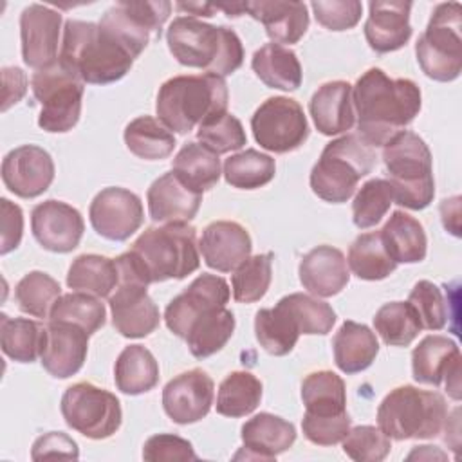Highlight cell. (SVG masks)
<instances>
[{"label":"cell","instance_id":"obj_1","mask_svg":"<svg viewBox=\"0 0 462 462\" xmlns=\"http://www.w3.org/2000/svg\"><path fill=\"white\" fill-rule=\"evenodd\" d=\"M357 135L372 148L384 146L420 112V88L408 78H390L372 67L352 87Z\"/></svg>","mask_w":462,"mask_h":462},{"label":"cell","instance_id":"obj_2","mask_svg":"<svg viewBox=\"0 0 462 462\" xmlns=\"http://www.w3.org/2000/svg\"><path fill=\"white\" fill-rule=\"evenodd\" d=\"M126 45L94 22L67 20L58 61L83 83L106 85L119 81L134 65Z\"/></svg>","mask_w":462,"mask_h":462},{"label":"cell","instance_id":"obj_3","mask_svg":"<svg viewBox=\"0 0 462 462\" xmlns=\"http://www.w3.org/2000/svg\"><path fill=\"white\" fill-rule=\"evenodd\" d=\"M166 43L180 65L220 78L238 70L244 61V47L233 29L211 25L195 16L173 18L166 29Z\"/></svg>","mask_w":462,"mask_h":462},{"label":"cell","instance_id":"obj_4","mask_svg":"<svg viewBox=\"0 0 462 462\" xmlns=\"http://www.w3.org/2000/svg\"><path fill=\"white\" fill-rule=\"evenodd\" d=\"M227 83L217 74L173 76L159 87L155 112L168 130L189 134L206 119L227 112Z\"/></svg>","mask_w":462,"mask_h":462},{"label":"cell","instance_id":"obj_5","mask_svg":"<svg viewBox=\"0 0 462 462\" xmlns=\"http://www.w3.org/2000/svg\"><path fill=\"white\" fill-rule=\"evenodd\" d=\"M128 253L148 285L182 280L200 265L197 229L188 222L144 229Z\"/></svg>","mask_w":462,"mask_h":462},{"label":"cell","instance_id":"obj_6","mask_svg":"<svg viewBox=\"0 0 462 462\" xmlns=\"http://www.w3.org/2000/svg\"><path fill=\"white\" fill-rule=\"evenodd\" d=\"M386 180L393 202L408 209H424L435 195L433 159L426 141L415 132L402 130L383 146Z\"/></svg>","mask_w":462,"mask_h":462},{"label":"cell","instance_id":"obj_7","mask_svg":"<svg viewBox=\"0 0 462 462\" xmlns=\"http://www.w3.org/2000/svg\"><path fill=\"white\" fill-rule=\"evenodd\" d=\"M377 426L393 440L439 437L448 426L446 399L433 390L397 386L381 401Z\"/></svg>","mask_w":462,"mask_h":462},{"label":"cell","instance_id":"obj_8","mask_svg":"<svg viewBox=\"0 0 462 462\" xmlns=\"http://www.w3.org/2000/svg\"><path fill=\"white\" fill-rule=\"evenodd\" d=\"M375 150L357 134H346L330 141L310 170L312 191L332 204L346 202L357 182L375 166Z\"/></svg>","mask_w":462,"mask_h":462},{"label":"cell","instance_id":"obj_9","mask_svg":"<svg viewBox=\"0 0 462 462\" xmlns=\"http://www.w3.org/2000/svg\"><path fill=\"white\" fill-rule=\"evenodd\" d=\"M462 7L458 2L439 4L415 43L422 72L435 81H453L462 70Z\"/></svg>","mask_w":462,"mask_h":462},{"label":"cell","instance_id":"obj_10","mask_svg":"<svg viewBox=\"0 0 462 462\" xmlns=\"http://www.w3.org/2000/svg\"><path fill=\"white\" fill-rule=\"evenodd\" d=\"M31 88L42 105L38 126L51 134H63L76 126L81 116L85 83L60 61L36 70Z\"/></svg>","mask_w":462,"mask_h":462},{"label":"cell","instance_id":"obj_11","mask_svg":"<svg viewBox=\"0 0 462 462\" xmlns=\"http://www.w3.org/2000/svg\"><path fill=\"white\" fill-rule=\"evenodd\" d=\"M61 415L69 428L87 439L112 437L123 420L119 399L92 383H76L61 397Z\"/></svg>","mask_w":462,"mask_h":462},{"label":"cell","instance_id":"obj_12","mask_svg":"<svg viewBox=\"0 0 462 462\" xmlns=\"http://www.w3.org/2000/svg\"><path fill=\"white\" fill-rule=\"evenodd\" d=\"M254 141L269 152L287 153L309 137V123L301 105L285 96L265 99L251 117Z\"/></svg>","mask_w":462,"mask_h":462},{"label":"cell","instance_id":"obj_13","mask_svg":"<svg viewBox=\"0 0 462 462\" xmlns=\"http://www.w3.org/2000/svg\"><path fill=\"white\" fill-rule=\"evenodd\" d=\"M171 13V4L157 2H117L105 11L99 25L116 34L137 58L150 38H161V29Z\"/></svg>","mask_w":462,"mask_h":462},{"label":"cell","instance_id":"obj_14","mask_svg":"<svg viewBox=\"0 0 462 462\" xmlns=\"http://www.w3.org/2000/svg\"><path fill=\"white\" fill-rule=\"evenodd\" d=\"M88 217L99 236L112 242H125L143 226L144 209L134 191L110 186L92 199Z\"/></svg>","mask_w":462,"mask_h":462},{"label":"cell","instance_id":"obj_15","mask_svg":"<svg viewBox=\"0 0 462 462\" xmlns=\"http://www.w3.org/2000/svg\"><path fill=\"white\" fill-rule=\"evenodd\" d=\"M460 350L458 345L440 334L426 336L411 352L413 379L420 384L446 386L451 399H460Z\"/></svg>","mask_w":462,"mask_h":462},{"label":"cell","instance_id":"obj_16","mask_svg":"<svg viewBox=\"0 0 462 462\" xmlns=\"http://www.w3.org/2000/svg\"><path fill=\"white\" fill-rule=\"evenodd\" d=\"M229 285L222 276L202 273L180 294H177L164 310L166 327L177 336L186 337L189 325L202 314L226 307Z\"/></svg>","mask_w":462,"mask_h":462},{"label":"cell","instance_id":"obj_17","mask_svg":"<svg viewBox=\"0 0 462 462\" xmlns=\"http://www.w3.org/2000/svg\"><path fill=\"white\" fill-rule=\"evenodd\" d=\"M61 13L42 4L27 5L20 14L22 58L31 69H43L58 61Z\"/></svg>","mask_w":462,"mask_h":462},{"label":"cell","instance_id":"obj_18","mask_svg":"<svg viewBox=\"0 0 462 462\" xmlns=\"http://www.w3.org/2000/svg\"><path fill=\"white\" fill-rule=\"evenodd\" d=\"M2 180L16 197H40L54 180V161L42 146L22 144L4 157Z\"/></svg>","mask_w":462,"mask_h":462},{"label":"cell","instance_id":"obj_19","mask_svg":"<svg viewBox=\"0 0 462 462\" xmlns=\"http://www.w3.org/2000/svg\"><path fill=\"white\" fill-rule=\"evenodd\" d=\"M31 229L43 249L70 253L81 242L85 222L81 213L70 204L49 199L31 211Z\"/></svg>","mask_w":462,"mask_h":462},{"label":"cell","instance_id":"obj_20","mask_svg":"<svg viewBox=\"0 0 462 462\" xmlns=\"http://www.w3.org/2000/svg\"><path fill=\"white\" fill-rule=\"evenodd\" d=\"M213 395V379L202 368H191L166 383L162 408L173 422L193 424L209 413Z\"/></svg>","mask_w":462,"mask_h":462},{"label":"cell","instance_id":"obj_21","mask_svg":"<svg viewBox=\"0 0 462 462\" xmlns=\"http://www.w3.org/2000/svg\"><path fill=\"white\" fill-rule=\"evenodd\" d=\"M112 325L125 337H146L161 323V312L143 283H117L108 298Z\"/></svg>","mask_w":462,"mask_h":462},{"label":"cell","instance_id":"obj_22","mask_svg":"<svg viewBox=\"0 0 462 462\" xmlns=\"http://www.w3.org/2000/svg\"><path fill=\"white\" fill-rule=\"evenodd\" d=\"M88 334L81 327L67 321L47 323L45 345L42 350L43 368L56 379L78 374L87 359Z\"/></svg>","mask_w":462,"mask_h":462},{"label":"cell","instance_id":"obj_23","mask_svg":"<svg viewBox=\"0 0 462 462\" xmlns=\"http://www.w3.org/2000/svg\"><path fill=\"white\" fill-rule=\"evenodd\" d=\"M253 242L247 229L233 220H217L204 227L199 251L208 267L218 273L235 271L251 256Z\"/></svg>","mask_w":462,"mask_h":462},{"label":"cell","instance_id":"obj_24","mask_svg":"<svg viewBox=\"0 0 462 462\" xmlns=\"http://www.w3.org/2000/svg\"><path fill=\"white\" fill-rule=\"evenodd\" d=\"M411 2L375 0L368 4V18L365 22V38L375 52H393L411 38L410 25Z\"/></svg>","mask_w":462,"mask_h":462},{"label":"cell","instance_id":"obj_25","mask_svg":"<svg viewBox=\"0 0 462 462\" xmlns=\"http://www.w3.org/2000/svg\"><path fill=\"white\" fill-rule=\"evenodd\" d=\"M301 285L314 296L330 298L341 292L348 280V263L343 253L332 245H318L303 254L298 267Z\"/></svg>","mask_w":462,"mask_h":462},{"label":"cell","instance_id":"obj_26","mask_svg":"<svg viewBox=\"0 0 462 462\" xmlns=\"http://www.w3.org/2000/svg\"><path fill=\"white\" fill-rule=\"evenodd\" d=\"M146 202L153 222H189L200 208L202 193L188 188L173 171H166L148 188Z\"/></svg>","mask_w":462,"mask_h":462},{"label":"cell","instance_id":"obj_27","mask_svg":"<svg viewBox=\"0 0 462 462\" xmlns=\"http://www.w3.org/2000/svg\"><path fill=\"white\" fill-rule=\"evenodd\" d=\"M249 16L258 20L274 43H298L309 29V13L303 2L254 0L244 2Z\"/></svg>","mask_w":462,"mask_h":462},{"label":"cell","instance_id":"obj_28","mask_svg":"<svg viewBox=\"0 0 462 462\" xmlns=\"http://www.w3.org/2000/svg\"><path fill=\"white\" fill-rule=\"evenodd\" d=\"M309 112L314 126L323 135H337L356 123L352 85L343 79L323 83L310 97Z\"/></svg>","mask_w":462,"mask_h":462},{"label":"cell","instance_id":"obj_29","mask_svg":"<svg viewBox=\"0 0 462 462\" xmlns=\"http://www.w3.org/2000/svg\"><path fill=\"white\" fill-rule=\"evenodd\" d=\"M242 442L245 458L274 460L280 453L287 451L296 440V428L292 422L269 413L260 411L242 426Z\"/></svg>","mask_w":462,"mask_h":462},{"label":"cell","instance_id":"obj_30","mask_svg":"<svg viewBox=\"0 0 462 462\" xmlns=\"http://www.w3.org/2000/svg\"><path fill=\"white\" fill-rule=\"evenodd\" d=\"M336 366L345 374H357L366 370L379 354V341L375 332L365 323L346 319L332 339Z\"/></svg>","mask_w":462,"mask_h":462},{"label":"cell","instance_id":"obj_31","mask_svg":"<svg viewBox=\"0 0 462 462\" xmlns=\"http://www.w3.org/2000/svg\"><path fill=\"white\" fill-rule=\"evenodd\" d=\"M379 233L395 263H419L426 258L428 238L422 224L411 215L401 209L393 211Z\"/></svg>","mask_w":462,"mask_h":462},{"label":"cell","instance_id":"obj_32","mask_svg":"<svg viewBox=\"0 0 462 462\" xmlns=\"http://www.w3.org/2000/svg\"><path fill=\"white\" fill-rule=\"evenodd\" d=\"M251 67L258 79L269 88L291 92L296 90L303 79L301 65L296 52L274 42L262 45L253 54Z\"/></svg>","mask_w":462,"mask_h":462},{"label":"cell","instance_id":"obj_33","mask_svg":"<svg viewBox=\"0 0 462 462\" xmlns=\"http://www.w3.org/2000/svg\"><path fill=\"white\" fill-rule=\"evenodd\" d=\"M114 381L126 395L146 393L159 383V363L143 345H128L114 365Z\"/></svg>","mask_w":462,"mask_h":462},{"label":"cell","instance_id":"obj_34","mask_svg":"<svg viewBox=\"0 0 462 462\" xmlns=\"http://www.w3.org/2000/svg\"><path fill=\"white\" fill-rule=\"evenodd\" d=\"M47 325L29 318L0 316V346L2 352L18 363H32L42 357Z\"/></svg>","mask_w":462,"mask_h":462},{"label":"cell","instance_id":"obj_35","mask_svg":"<svg viewBox=\"0 0 462 462\" xmlns=\"http://www.w3.org/2000/svg\"><path fill=\"white\" fill-rule=\"evenodd\" d=\"M301 401L305 404V413L314 417H336L346 413L345 381L330 370L312 372L301 383Z\"/></svg>","mask_w":462,"mask_h":462},{"label":"cell","instance_id":"obj_36","mask_svg":"<svg viewBox=\"0 0 462 462\" xmlns=\"http://www.w3.org/2000/svg\"><path fill=\"white\" fill-rule=\"evenodd\" d=\"M119 283L116 260L101 254H79L72 260L67 274V285L72 291L110 298Z\"/></svg>","mask_w":462,"mask_h":462},{"label":"cell","instance_id":"obj_37","mask_svg":"<svg viewBox=\"0 0 462 462\" xmlns=\"http://www.w3.org/2000/svg\"><path fill=\"white\" fill-rule=\"evenodd\" d=\"M171 171L193 191L204 193L220 179V159L200 143H186L175 155Z\"/></svg>","mask_w":462,"mask_h":462},{"label":"cell","instance_id":"obj_38","mask_svg":"<svg viewBox=\"0 0 462 462\" xmlns=\"http://www.w3.org/2000/svg\"><path fill=\"white\" fill-rule=\"evenodd\" d=\"M235 332V316L229 309H213L199 316L188 328L186 343L193 357L204 359L218 350L231 339Z\"/></svg>","mask_w":462,"mask_h":462},{"label":"cell","instance_id":"obj_39","mask_svg":"<svg viewBox=\"0 0 462 462\" xmlns=\"http://www.w3.org/2000/svg\"><path fill=\"white\" fill-rule=\"evenodd\" d=\"M125 144L139 159L161 161L171 155L175 135L159 119L139 116L125 128Z\"/></svg>","mask_w":462,"mask_h":462},{"label":"cell","instance_id":"obj_40","mask_svg":"<svg viewBox=\"0 0 462 462\" xmlns=\"http://www.w3.org/2000/svg\"><path fill=\"white\" fill-rule=\"evenodd\" d=\"M254 334L260 346L271 356H287L298 343L300 330L292 316L276 303L273 309H260L254 316Z\"/></svg>","mask_w":462,"mask_h":462},{"label":"cell","instance_id":"obj_41","mask_svg":"<svg viewBox=\"0 0 462 462\" xmlns=\"http://www.w3.org/2000/svg\"><path fill=\"white\" fill-rule=\"evenodd\" d=\"M262 381L251 372H231L218 386L217 413L233 419L253 413L262 401Z\"/></svg>","mask_w":462,"mask_h":462},{"label":"cell","instance_id":"obj_42","mask_svg":"<svg viewBox=\"0 0 462 462\" xmlns=\"http://www.w3.org/2000/svg\"><path fill=\"white\" fill-rule=\"evenodd\" d=\"M346 263L357 278L368 282L384 280L397 267V263L386 253L379 231L359 235L348 249Z\"/></svg>","mask_w":462,"mask_h":462},{"label":"cell","instance_id":"obj_43","mask_svg":"<svg viewBox=\"0 0 462 462\" xmlns=\"http://www.w3.org/2000/svg\"><path fill=\"white\" fill-rule=\"evenodd\" d=\"M224 179L238 189H256L269 184L276 173V162L271 155L254 148L235 153L224 162Z\"/></svg>","mask_w":462,"mask_h":462},{"label":"cell","instance_id":"obj_44","mask_svg":"<svg viewBox=\"0 0 462 462\" xmlns=\"http://www.w3.org/2000/svg\"><path fill=\"white\" fill-rule=\"evenodd\" d=\"M61 296L60 283L43 271L27 273L14 287L18 309L34 318H49Z\"/></svg>","mask_w":462,"mask_h":462},{"label":"cell","instance_id":"obj_45","mask_svg":"<svg viewBox=\"0 0 462 462\" xmlns=\"http://www.w3.org/2000/svg\"><path fill=\"white\" fill-rule=\"evenodd\" d=\"M375 332L390 346H408L419 336L420 323L408 301L384 303L374 316Z\"/></svg>","mask_w":462,"mask_h":462},{"label":"cell","instance_id":"obj_46","mask_svg":"<svg viewBox=\"0 0 462 462\" xmlns=\"http://www.w3.org/2000/svg\"><path fill=\"white\" fill-rule=\"evenodd\" d=\"M51 321H67L87 330L88 336L97 332L106 321V309L101 300L94 294L74 291L61 294L56 301L51 316Z\"/></svg>","mask_w":462,"mask_h":462},{"label":"cell","instance_id":"obj_47","mask_svg":"<svg viewBox=\"0 0 462 462\" xmlns=\"http://www.w3.org/2000/svg\"><path fill=\"white\" fill-rule=\"evenodd\" d=\"M273 280V253L245 258L231 276L233 298L238 303H254L262 300Z\"/></svg>","mask_w":462,"mask_h":462},{"label":"cell","instance_id":"obj_48","mask_svg":"<svg viewBox=\"0 0 462 462\" xmlns=\"http://www.w3.org/2000/svg\"><path fill=\"white\" fill-rule=\"evenodd\" d=\"M283 309L292 316L300 334H319L325 336L336 323V312L327 303L310 294L292 292L283 296L280 301Z\"/></svg>","mask_w":462,"mask_h":462},{"label":"cell","instance_id":"obj_49","mask_svg":"<svg viewBox=\"0 0 462 462\" xmlns=\"http://www.w3.org/2000/svg\"><path fill=\"white\" fill-rule=\"evenodd\" d=\"M393 204L392 188L386 179L366 180L354 197L352 202V220L359 229H368L377 226Z\"/></svg>","mask_w":462,"mask_h":462},{"label":"cell","instance_id":"obj_50","mask_svg":"<svg viewBox=\"0 0 462 462\" xmlns=\"http://www.w3.org/2000/svg\"><path fill=\"white\" fill-rule=\"evenodd\" d=\"M197 139L217 155L240 150L247 143L245 130L240 119L229 112L213 116L199 125Z\"/></svg>","mask_w":462,"mask_h":462},{"label":"cell","instance_id":"obj_51","mask_svg":"<svg viewBox=\"0 0 462 462\" xmlns=\"http://www.w3.org/2000/svg\"><path fill=\"white\" fill-rule=\"evenodd\" d=\"M408 303L415 310L420 328L442 330L449 319V305L439 285L419 280L408 294Z\"/></svg>","mask_w":462,"mask_h":462},{"label":"cell","instance_id":"obj_52","mask_svg":"<svg viewBox=\"0 0 462 462\" xmlns=\"http://www.w3.org/2000/svg\"><path fill=\"white\" fill-rule=\"evenodd\" d=\"M341 442L343 451L356 462H381L392 449L390 437L370 424L350 428Z\"/></svg>","mask_w":462,"mask_h":462},{"label":"cell","instance_id":"obj_53","mask_svg":"<svg viewBox=\"0 0 462 462\" xmlns=\"http://www.w3.org/2000/svg\"><path fill=\"white\" fill-rule=\"evenodd\" d=\"M316 22L328 31H346L357 25L363 13V4L357 0H332L310 4Z\"/></svg>","mask_w":462,"mask_h":462},{"label":"cell","instance_id":"obj_54","mask_svg":"<svg viewBox=\"0 0 462 462\" xmlns=\"http://www.w3.org/2000/svg\"><path fill=\"white\" fill-rule=\"evenodd\" d=\"M352 419L348 413H341L336 417H314L309 413H303L301 419V430L303 435L318 446H334L341 442L348 430H350Z\"/></svg>","mask_w":462,"mask_h":462},{"label":"cell","instance_id":"obj_55","mask_svg":"<svg viewBox=\"0 0 462 462\" xmlns=\"http://www.w3.org/2000/svg\"><path fill=\"white\" fill-rule=\"evenodd\" d=\"M143 458L150 462H161V460H197L199 457L189 440L171 433H159L150 437L144 442Z\"/></svg>","mask_w":462,"mask_h":462},{"label":"cell","instance_id":"obj_56","mask_svg":"<svg viewBox=\"0 0 462 462\" xmlns=\"http://www.w3.org/2000/svg\"><path fill=\"white\" fill-rule=\"evenodd\" d=\"M0 254H7L16 249L23 235V213L22 208L9 199H0Z\"/></svg>","mask_w":462,"mask_h":462},{"label":"cell","instance_id":"obj_57","mask_svg":"<svg viewBox=\"0 0 462 462\" xmlns=\"http://www.w3.org/2000/svg\"><path fill=\"white\" fill-rule=\"evenodd\" d=\"M78 458V444L61 431H49L42 437H38L31 449L32 460L42 458Z\"/></svg>","mask_w":462,"mask_h":462},{"label":"cell","instance_id":"obj_58","mask_svg":"<svg viewBox=\"0 0 462 462\" xmlns=\"http://www.w3.org/2000/svg\"><path fill=\"white\" fill-rule=\"evenodd\" d=\"M2 112H5L11 105L18 103L27 92V76L18 67H4L2 69Z\"/></svg>","mask_w":462,"mask_h":462},{"label":"cell","instance_id":"obj_59","mask_svg":"<svg viewBox=\"0 0 462 462\" xmlns=\"http://www.w3.org/2000/svg\"><path fill=\"white\" fill-rule=\"evenodd\" d=\"M175 7L179 11H188L197 16H213L215 11H218L217 5H213V4H182V2H179V4H175Z\"/></svg>","mask_w":462,"mask_h":462}]
</instances>
